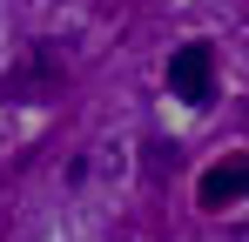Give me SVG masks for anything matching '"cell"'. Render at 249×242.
I'll use <instances>...</instances> for the list:
<instances>
[{"label": "cell", "instance_id": "1", "mask_svg": "<svg viewBox=\"0 0 249 242\" xmlns=\"http://www.w3.org/2000/svg\"><path fill=\"white\" fill-rule=\"evenodd\" d=\"M168 94H182L189 108H202L209 94H215V54H209L202 40H189V47L168 54Z\"/></svg>", "mask_w": 249, "mask_h": 242}, {"label": "cell", "instance_id": "2", "mask_svg": "<svg viewBox=\"0 0 249 242\" xmlns=\"http://www.w3.org/2000/svg\"><path fill=\"white\" fill-rule=\"evenodd\" d=\"M243 195H249V155L215 161V168H202V182H196V202L202 208H222V202H243Z\"/></svg>", "mask_w": 249, "mask_h": 242}, {"label": "cell", "instance_id": "3", "mask_svg": "<svg viewBox=\"0 0 249 242\" xmlns=\"http://www.w3.org/2000/svg\"><path fill=\"white\" fill-rule=\"evenodd\" d=\"M54 87H61V61H54L47 47H34V61H27L20 74H7V94H20V101H41Z\"/></svg>", "mask_w": 249, "mask_h": 242}]
</instances>
